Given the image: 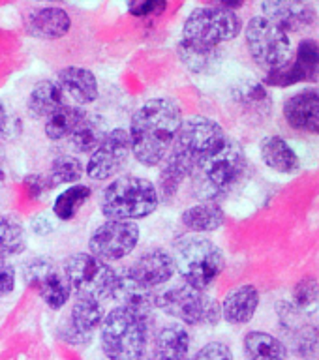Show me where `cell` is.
<instances>
[{"label": "cell", "mask_w": 319, "mask_h": 360, "mask_svg": "<svg viewBox=\"0 0 319 360\" xmlns=\"http://www.w3.org/2000/svg\"><path fill=\"white\" fill-rule=\"evenodd\" d=\"M182 124L179 103L169 98L145 101L130 122L132 154L141 165L154 167L165 160Z\"/></svg>", "instance_id": "1"}, {"label": "cell", "mask_w": 319, "mask_h": 360, "mask_svg": "<svg viewBox=\"0 0 319 360\" xmlns=\"http://www.w3.org/2000/svg\"><path fill=\"white\" fill-rule=\"evenodd\" d=\"M319 73V44L314 39H304L297 47V53L286 66L267 73L265 83L270 86H292L301 81H312Z\"/></svg>", "instance_id": "15"}, {"label": "cell", "mask_w": 319, "mask_h": 360, "mask_svg": "<svg viewBox=\"0 0 319 360\" xmlns=\"http://www.w3.org/2000/svg\"><path fill=\"white\" fill-rule=\"evenodd\" d=\"M171 255L182 283L201 291H207L225 269L224 252L213 240L199 235L180 236Z\"/></svg>", "instance_id": "5"}, {"label": "cell", "mask_w": 319, "mask_h": 360, "mask_svg": "<svg viewBox=\"0 0 319 360\" xmlns=\"http://www.w3.org/2000/svg\"><path fill=\"white\" fill-rule=\"evenodd\" d=\"M259 306V291L254 285H239L237 289L225 295L222 308V319L230 325H246L248 321L254 319L256 309Z\"/></svg>", "instance_id": "21"}, {"label": "cell", "mask_w": 319, "mask_h": 360, "mask_svg": "<svg viewBox=\"0 0 319 360\" xmlns=\"http://www.w3.org/2000/svg\"><path fill=\"white\" fill-rule=\"evenodd\" d=\"M246 171V156L242 146L227 139L218 150L196 163L192 173V184L197 197L203 201L214 202L218 195H224L242 179Z\"/></svg>", "instance_id": "3"}, {"label": "cell", "mask_w": 319, "mask_h": 360, "mask_svg": "<svg viewBox=\"0 0 319 360\" xmlns=\"http://www.w3.org/2000/svg\"><path fill=\"white\" fill-rule=\"evenodd\" d=\"M180 224L194 235L211 233L224 225V210L216 202L201 201L197 205H192L180 214Z\"/></svg>", "instance_id": "27"}, {"label": "cell", "mask_w": 319, "mask_h": 360, "mask_svg": "<svg viewBox=\"0 0 319 360\" xmlns=\"http://www.w3.org/2000/svg\"><path fill=\"white\" fill-rule=\"evenodd\" d=\"M168 10V2L163 0H134L128 4V11L134 17H158Z\"/></svg>", "instance_id": "37"}, {"label": "cell", "mask_w": 319, "mask_h": 360, "mask_svg": "<svg viewBox=\"0 0 319 360\" xmlns=\"http://www.w3.org/2000/svg\"><path fill=\"white\" fill-rule=\"evenodd\" d=\"M124 272L139 285L156 289L158 285L168 283L177 270H175V261L171 253L162 248H152V250L141 253Z\"/></svg>", "instance_id": "16"}, {"label": "cell", "mask_w": 319, "mask_h": 360, "mask_svg": "<svg viewBox=\"0 0 319 360\" xmlns=\"http://www.w3.org/2000/svg\"><path fill=\"white\" fill-rule=\"evenodd\" d=\"M244 36H246L248 53L267 72L280 70L292 60L293 49L289 36L263 15L250 19Z\"/></svg>", "instance_id": "9"}, {"label": "cell", "mask_w": 319, "mask_h": 360, "mask_svg": "<svg viewBox=\"0 0 319 360\" xmlns=\"http://www.w3.org/2000/svg\"><path fill=\"white\" fill-rule=\"evenodd\" d=\"M158 292L154 289L139 285L126 272L118 274L117 287L113 292V300H118V306L134 311V314L151 319L152 309H156Z\"/></svg>", "instance_id": "20"}, {"label": "cell", "mask_w": 319, "mask_h": 360, "mask_svg": "<svg viewBox=\"0 0 319 360\" xmlns=\"http://www.w3.org/2000/svg\"><path fill=\"white\" fill-rule=\"evenodd\" d=\"M58 86L77 103H94L100 96L98 79L90 70L81 66L62 68L58 72Z\"/></svg>", "instance_id": "22"}, {"label": "cell", "mask_w": 319, "mask_h": 360, "mask_svg": "<svg viewBox=\"0 0 319 360\" xmlns=\"http://www.w3.org/2000/svg\"><path fill=\"white\" fill-rule=\"evenodd\" d=\"M160 205L156 186L149 179L124 174L101 191L100 208L107 219L135 221L156 212Z\"/></svg>", "instance_id": "4"}, {"label": "cell", "mask_w": 319, "mask_h": 360, "mask_svg": "<svg viewBox=\"0 0 319 360\" xmlns=\"http://www.w3.org/2000/svg\"><path fill=\"white\" fill-rule=\"evenodd\" d=\"M151 319L117 306L100 325V347L107 360H143L149 353Z\"/></svg>", "instance_id": "2"}, {"label": "cell", "mask_w": 319, "mask_h": 360, "mask_svg": "<svg viewBox=\"0 0 319 360\" xmlns=\"http://www.w3.org/2000/svg\"><path fill=\"white\" fill-rule=\"evenodd\" d=\"M23 22H25V30L38 39H61L72 28V19L68 11L58 6L34 8L25 15Z\"/></svg>", "instance_id": "18"}, {"label": "cell", "mask_w": 319, "mask_h": 360, "mask_svg": "<svg viewBox=\"0 0 319 360\" xmlns=\"http://www.w3.org/2000/svg\"><path fill=\"white\" fill-rule=\"evenodd\" d=\"M265 19L275 22L284 32H303L304 28L315 22V8L308 2H263L261 4Z\"/></svg>", "instance_id": "17"}, {"label": "cell", "mask_w": 319, "mask_h": 360, "mask_svg": "<svg viewBox=\"0 0 319 360\" xmlns=\"http://www.w3.org/2000/svg\"><path fill=\"white\" fill-rule=\"evenodd\" d=\"M179 55L180 60L184 62L186 68L194 73L205 75V73H213L218 68L220 60H222V53L220 49L213 51H197L190 49L186 45L179 44Z\"/></svg>", "instance_id": "33"}, {"label": "cell", "mask_w": 319, "mask_h": 360, "mask_svg": "<svg viewBox=\"0 0 319 360\" xmlns=\"http://www.w3.org/2000/svg\"><path fill=\"white\" fill-rule=\"evenodd\" d=\"M87 117L81 107L75 105H64L61 111H56L53 117H49L45 120L44 131L45 137L51 141H61L64 137H70V135L75 131L79 124L83 122V118Z\"/></svg>", "instance_id": "29"}, {"label": "cell", "mask_w": 319, "mask_h": 360, "mask_svg": "<svg viewBox=\"0 0 319 360\" xmlns=\"http://www.w3.org/2000/svg\"><path fill=\"white\" fill-rule=\"evenodd\" d=\"M284 117L293 129L319 135V94L315 90H303L287 98Z\"/></svg>", "instance_id": "19"}, {"label": "cell", "mask_w": 319, "mask_h": 360, "mask_svg": "<svg viewBox=\"0 0 319 360\" xmlns=\"http://www.w3.org/2000/svg\"><path fill=\"white\" fill-rule=\"evenodd\" d=\"M242 22L235 11L220 4L192 10L182 27L180 44L197 51L220 49V45L239 36Z\"/></svg>", "instance_id": "6"}, {"label": "cell", "mask_w": 319, "mask_h": 360, "mask_svg": "<svg viewBox=\"0 0 319 360\" xmlns=\"http://www.w3.org/2000/svg\"><path fill=\"white\" fill-rule=\"evenodd\" d=\"M104 131H101L100 124L90 120L89 117L83 118V122L79 124L75 131L70 135V141H72V146L81 154H92V152L100 146L101 139H104Z\"/></svg>", "instance_id": "34"}, {"label": "cell", "mask_w": 319, "mask_h": 360, "mask_svg": "<svg viewBox=\"0 0 319 360\" xmlns=\"http://www.w3.org/2000/svg\"><path fill=\"white\" fill-rule=\"evenodd\" d=\"M192 338L180 323H169L158 328L154 336V351L165 360H188L190 356Z\"/></svg>", "instance_id": "24"}, {"label": "cell", "mask_w": 319, "mask_h": 360, "mask_svg": "<svg viewBox=\"0 0 319 360\" xmlns=\"http://www.w3.org/2000/svg\"><path fill=\"white\" fill-rule=\"evenodd\" d=\"M92 191L89 186L85 184H73L62 191L61 195H56L53 202V214L62 221H70L75 218V214L81 210L85 202L89 201Z\"/></svg>", "instance_id": "31"}, {"label": "cell", "mask_w": 319, "mask_h": 360, "mask_svg": "<svg viewBox=\"0 0 319 360\" xmlns=\"http://www.w3.org/2000/svg\"><path fill=\"white\" fill-rule=\"evenodd\" d=\"M162 163L163 165L160 169V176H158L156 191L160 199L169 201L179 191L182 180L190 179L196 165L188 158H184L177 150H173V148L168 152V156H165V160Z\"/></svg>", "instance_id": "23"}, {"label": "cell", "mask_w": 319, "mask_h": 360, "mask_svg": "<svg viewBox=\"0 0 319 360\" xmlns=\"http://www.w3.org/2000/svg\"><path fill=\"white\" fill-rule=\"evenodd\" d=\"M225 141L227 135L216 120L207 117H190L182 120L171 148L196 165L199 160L214 154Z\"/></svg>", "instance_id": "10"}, {"label": "cell", "mask_w": 319, "mask_h": 360, "mask_svg": "<svg viewBox=\"0 0 319 360\" xmlns=\"http://www.w3.org/2000/svg\"><path fill=\"white\" fill-rule=\"evenodd\" d=\"M62 272L77 297L113 300L118 272L90 253H73L62 264Z\"/></svg>", "instance_id": "8"}, {"label": "cell", "mask_w": 319, "mask_h": 360, "mask_svg": "<svg viewBox=\"0 0 319 360\" xmlns=\"http://www.w3.org/2000/svg\"><path fill=\"white\" fill-rule=\"evenodd\" d=\"M30 225H32L34 233L39 236L51 235V233L56 229L55 219L51 218L49 214H38V216H34L32 221H30Z\"/></svg>", "instance_id": "41"}, {"label": "cell", "mask_w": 319, "mask_h": 360, "mask_svg": "<svg viewBox=\"0 0 319 360\" xmlns=\"http://www.w3.org/2000/svg\"><path fill=\"white\" fill-rule=\"evenodd\" d=\"M143 360H165L163 356H160V354L156 353H146V356Z\"/></svg>", "instance_id": "43"}, {"label": "cell", "mask_w": 319, "mask_h": 360, "mask_svg": "<svg viewBox=\"0 0 319 360\" xmlns=\"http://www.w3.org/2000/svg\"><path fill=\"white\" fill-rule=\"evenodd\" d=\"M10 129V117H8V111H6L4 101L0 100V137L8 134Z\"/></svg>", "instance_id": "42"}, {"label": "cell", "mask_w": 319, "mask_h": 360, "mask_svg": "<svg viewBox=\"0 0 319 360\" xmlns=\"http://www.w3.org/2000/svg\"><path fill=\"white\" fill-rule=\"evenodd\" d=\"M25 188H27L28 195L30 197H39L45 190H49V184H47V179L45 174H28L25 179Z\"/></svg>", "instance_id": "40"}, {"label": "cell", "mask_w": 319, "mask_h": 360, "mask_svg": "<svg viewBox=\"0 0 319 360\" xmlns=\"http://www.w3.org/2000/svg\"><path fill=\"white\" fill-rule=\"evenodd\" d=\"M106 317L104 304L100 300L87 297H77L70 314L58 325V336L70 345H89L94 338V332L100 330L101 321Z\"/></svg>", "instance_id": "14"}, {"label": "cell", "mask_w": 319, "mask_h": 360, "mask_svg": "<svg viewBox=\"0 0 319 360\" xmlns=\"http://www.w3.org/2000/svg\"><path fill=\"white\" fill-rule=\"evenodd\" d=\"M66 105L64 92L55 81H39L34 84L27 100V109L36 118H49Z\"/></svg>", "instance_id": "26"}, {"label": "cell", "mask_w": 319, "mask_h": 360, "mask_svg": "<svg viewBox=\"0 0 319 360\" xmlns=\"http://www.w3.org/2000/svg\"><path fill=\"white\" fill-rule=\"evenodd\" d=\"M23 280L27 285L36 287L42 300L55 311L64 308L72 295V287L64 272L47 257H34L25 263Z\"/></svg>", "instance_id": "12"}, {"label": "cell", "mask_w": 319, "mask_h": 360, "mask_svg": "<svg viewBox=\"0 0 319 360\" xmlns=\"http://www.w3.org/2000/svg\"><path fill=\"white\" fill-rule=\"evenodd\" d=\"M156 309L173 317L180 325L214 326L222 319V308L207 292L188 283L169 287L168 291L158 292Z\"/></svg>", "instance_id": "7"}, {"label": "cell", "mask_w": 319, "mask_h": 360, "mask_svg": "<svg viewBox=\"0 0 319 360\" xmlns=\"http://www.w3.org/2000/svg\"><path fill=\"white\" fill-rule=\"evenodd\" d=\"M192 360H233V353L225 343L211 342L203 345Z\"/></svg>", "instance_id": "38"}, {"label": "cell", "mask_w": 319, "mask_h": 360, "mask_svg": "<svg viewBox=\"0 0 319 360\" xmlns=\"http://www.w3.org/2000/svg\"><path fill=\"white\" fill-rule=\"evenodd\" d=\"M242 349L246 360H286L287 356L286 345L278 338L261 330L248 332Z\"/></svg>", "instance_id": "28"}, {"label": "cell", "mask_w": 319, "mask_h": 360, "mask_svg": "<svg viewBox=\"0 0 319 360\" xmlns=\"http://www.w3.org/2000/svg\"><path fill=\"white\" fill-rule=\"evenodd\" d=\"M319 302V285L314 278H303L293 289V304L299 311H314Z\"/></svg>", "instance_id": "35"}, {"label": "cell", "mask_w": 319, "mask_h": 360, "mask_svg": "<svg viewBox=\"0 0 319 360\" xmlns=\"http://www.w3.org/2000/svg\"><path fill=\"white\" fill-rule=\"evenodd\" d=\"M85 174V165L75 156H58L51 163L49 173L45 174L47 184L56 188L61 184H79V180Z\"/></svg>", "instance_id": "32"}, {"label": "cell", "mask_w": 319, "mask_h": 360, "mask_svg": "<svg viewBox=\"0 0 319 360\" xmlns=\"http://www.w3.org/2000/svg\"><path fill=\"white\" fill-rule=\"evenodd\" d=\"M132 154L128 129L115 128L104 135L100 146L90 154L85 173L92 180H109L120 173Z\"/></svg>", "instance_id": "13"}, {"label": "cell", "mask_w": 319, "mask_h": 360, "mask_svg": "<svg viewBox=\"0 0 319 360\" xmlns=\"http://www.w3.org/2000/svg\"><path fill=\"white\" fill-rule=\"evenodd\" d=\"M233 98L239 103L248 107H259L269 103V94H267L263 84L258 83V81H242V83L237 84L233 89Z\"/></svg>", "instance_id": "36"}, {"label": "cell", "mask_w": 319, "mask_h": 360, "mask_svg": "<svg viewBox=\"0 0 319 360\" xmlns=\"http://www.w3.org/2000/svg\"><path fill=\"white\" fill-rule=\"evenodd\" d=\"M27 233L19 219L13 216H0V261L25 252Z\"/></svg>", "instance_id": "30"}, {"label": "cell", "mask_w": 319, "mask_h": 360, "mask_svg": "<svg viewBox=\"0 0 319 360\" xmlns=\"http://www.w3.org/2000/svg\"><path fill=\"white\" fill-rule=\"evenodd\" d=\"M15 289V269L8 261H0V297Z\"/></svg>", "instance_id": "39"}, {"label": "cell", "mask_w": 319, "mask_h": 360, "mask_svg": "<svg viewBox=\"0 0 319 360\" xmlns=\"http://www.w3.org/2000/svg\"><path fill=\"white\" fill-rule=\"evenodd\" d=\"M259 154L267 167H270L276 173L293 174L301 169L299 156L295 154L292 146L287 145L286 139L278 135H269L259 143Z\"/></svg>", "instance_id": "25"}, {"label": "cell", "mask_w": 319, "mask_h": 360, "mask_svg": "<svg viewBox=\"0 0 319 360\" xmlns=\"http://www.w3.org/2000/svg\"><path fill=\"white\" fill-rule=\"evenodd\" d=\"M139 238L141 231L134 221L106 219L90 235L89 253L107 264L117 263L134 252Z\"/></svg>", "instance_id": "11"}]
</instances>
